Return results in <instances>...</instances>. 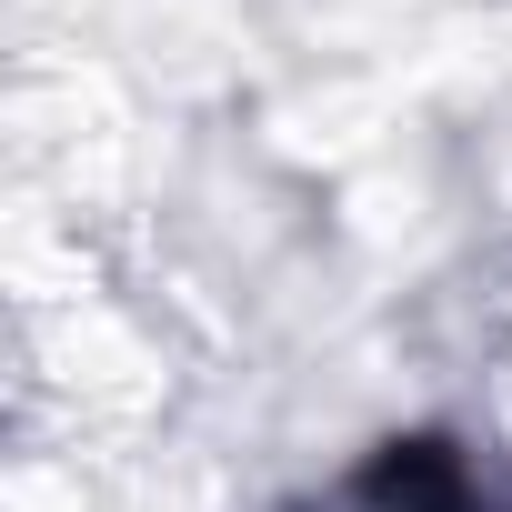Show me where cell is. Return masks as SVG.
<instances>
[{"instance_id":"cell-1","label":"cell","mask_w":512,"mask_h":512,"mask_svg":"<svg viewBox=\"0 0 512 512\" xmlns=\"http://www.w3.org/2000/svg\"><path fill=\"white\" fill-rule=\"evenodd\" d=\"M372 502H402V512H472V492H462V462L442 452V442H392L382 462H372V482H362Z\"/></svg>"}]
</instances>
